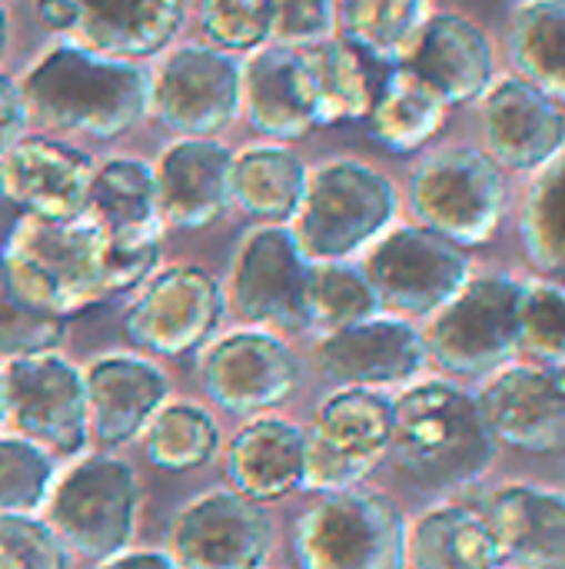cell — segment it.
Wrapping results in <instances>:
<instances>
[{
	"label": "cell",
	"instance_id": "cell-1",
	"mask_svg": "<svg viewBox=\"0 0 565 569\" xmlns=\"http://www.w3.org/2000/svg\"><path fill=\"white\" fill-rule=\"evenodd\" d=\"M390 453L403 477L450 493L493 470L500 440L476 393L450 380H426L393 400Z\"/></svg>",
	"mask_w": 565,
	"mask_h": 569
},
{
	"label": "cell",
	"instance_id": "cell-2",
	"mask_svg": "<svg viewBox=\"0 0 565 569\" xmlns=\"http://www.w3.org/2000/svg\"><path fill=\"white\" fill-rule=\"evenodd\" d=\"M20 93L43 123L100 140L120 137L150 110V80L137 63L77 43L43 53L27 70Z\"/></svg>",
	"mask_w": 565,
	"mask_h": 569
},
{
	"label": "cell",
	"instance_id": "cell-3",
	"mask_svg": "<svg viewBox=\"0 0 565 569\" xmlns=\"http://www.w3.org/2000/svg\"><path fill=\"white\" fill-rule=\"evenodd\" d=\"M396 210L390 177L360 160H333L306 177L293 240L310 263H336L376 243Z\"/></svg>",
	"mask_w": 565,
	"mask_h": 569
},
{
	"label": "cell",
	"instance_id": "cell-4",
	"mask_svg": "<svg viewBox=\"0 0 565 569\" xmlns=\"http://www.w3.org/2000/svg\"><path fill=\"white\" fill-rule=\"evenodd\" d=\"M526 280L513 273L470 277L466 287L433 313L426 357L450 377L490 380L519 357V303Z\"/></svg>",
	"mask_w": 565,
	"mask_h": 569
},
{
	"label": "cell",
	"instance_id": "cell-5",
	"mask_svg": "<svg viewBox=\"0 0 565 569\" xmlns=\"http://www.w3.org/2000/svg\"><path fill=\"white\" fill-rule=\"evenodd\" d=\"M503 167L480 147H443L423 157L410 177V210L420 227L473 250L490 243L506 217Z\"/></svg>",
	"mask_w": 565,
	"mask_h": 569
},
{
	"label": "cell",
	"instance_id": "cell-6",
	"mask_svg": "<svg viewBox=\"0 0 565 569\" xmlns=\"http://www.w3.org/2000/svg\"><path fill=\"white\" fill-rule=\"evenodd\" d=\"M406 517L373 490H340L313 503L293 527L300 569H406Z\"/></svg>",
	"mask_w": 565,
	"mask_h": 569
},
{
	"label": "cell",
	"instance_id": "cell-7",
	"mask_svg": "<svg viewBox=\"0 0 565 569\" xmlns=\"http://www.w3.org/2000/svg\"><path fill=\"white\" fill-rule=\"evenodd\" d=\"M393 400L346 387L323 400L303 430V487L340 493L363 483L390 453Z\"/></svg>",
	"mask_w": 565,
	"mask_h": 569
},
{
	"label": "cell",
	"instance_id": "cell-8",
	"mask_svg": "<svg viewBox=\"0 0 565 569\" xmlns=\"http://www.w3.org/2000/svg\"><path fill=\"white\" fill-rule=\"evenodd\" d=\"M87 217L103 233V293L133 290L150 277L160 253L153 170L140 160H110L93 173Z\"/></svg>",
	"mask_w": 565,
	"mask_h": 569
},
{
	"label": "cell",
	"instance_id": "cell-9",
	"mask_svg": "<svg viewBox=\"0 0 565 569\" xmlns=\"http://www.w3.org/2000/svg\"><path fill=\"white\" fill-rule=\"evenodd\" d=\"M363 273L380 300V310H393L400 317H433L443 310L473 277L470 250L450 243L446 237L406 223L386 230L366 263Z\"/></svg>",
	"mask_w": 565,
	"mask_h": 569
},
{
	"label": "cell",
	"instance_id": "cell-10",
	"mask_svg": "<svg viewBox=\"0 0 565 569\" xmlns=\"http://www.w3.org/2000/svg\"><path fill=\"white\" fill-rule=\"evenodd\" d=\"M140 510L137 477L113 457L77 463L53 490L50 527L67 550L90 563H107L123 553Z\"/></svg>",
	"mask_w": 565,
	"mask_h": 569
},
{
	"label": "cell",
	"instance_id": "cell-11",
	"mask_svg": "<svg viewBox=\"0 0 565 569\" xmlns=\"http://www.w3.org/2000/svg\"><path fill=\"white\" fill-rule=\"evenodd\" d=\"M3 390L7 417H13L27 440L60 457H73L87 447V383L70 360L57 357V350L10 360L3 370Z\"/></svg>",
	"mask_w": 565,
	"mask_h": 569
},
{
	"label": "cell",
	"instance_id": "cell-12",
	"mask_svg": "<svg viewBox=\"0 0 565 569\" xmlns=\"http://www.w3.org/2000/svg\"><path fill=\"white\" fill-rule=\"evenodd\" d=\"M3 257L30 270L67 317L103 300V233L80 213L73 220H43L20 217L7 237Z\"/></svg>",
	"mask_w": 565,
	"mask_h": 569
},
{
	"label": "cell",
	"instance_id": "cell-13",
	"mask_svg": "<svg viewBox=\"0 0 565 569\" xmlns=\"http://www.w3.org/2000/svg\"><path fill=\"white\" fill-rule=\"evenodd\" d=\"M223 290L200 267L157 273L123 317V333L153 357H186L200 350L223 320Z\"/></svg>",
	"mask_w": 565,
	"mask_h": 569
},
{
	"label": "cell",
	"instance_id": "cell-14",
	"mask_svg": "<svg viewBox=\"0 0 565 569\" xmlns=\"http://www.w3.org/2000/svg\"><path fill=\"white\" fill-rule=\"evenodd\" d=\"M306 277L310 260L293 240V230L266 223L253 230L230 270L233 313L256 327L306 330Z\"/></svg>",
	"mask_w": 565,
	"mask_h": 569
},
{
	"label": "cell",
	"instance_id": "cell-15",
	"mask_svg": "<svg viewBox=\"0 0 565 569\" xmlns=\"http://www.w3.org/2000/svg\"><path fill=\"white\" fill-rule=\"evenodd\" d=\"M240 63L216 47L173 50L150 83L157 120L183 137H213L240 110Z\"/></svg>",
	"mask_w": 565,
	"mask_h": 569
},
{
	"label": "cell",
	"instance_id": "cell-16",
	"mask_svg": "<svg viewBox=\"0 0 565 569\" xmlns=\"http://www.w3.org/2000/svg\"><path fill=\"white\" fill-rule=\"evenodd\" d=\"M500 440L529 457H565V370L509 363L476 393Z\"/></svg>",
	"mask_w": 565,
	"mask_h": 569
},
{
	"label": "cell",
	"instance_id": "cell-17",
	"mask_svg": "<svg viewBox=\"0 0 565 569\" xmlns=\"http://www.w3.org/2000/svg\"><path fill=\"white\" fill-rule=\"evenodd\" d=\"M170 543L183 569H260L273 547V523L260 503L213 490L180 510Z\"/></svg>",
	"mask_w": 565,
	"mask_h": 569
},
{
	"label": "cell",
	"instance_id": "cell-18",
	"mask_svg": "<svg viewBox=\"0 0 565 569\" xmlns=\"http://www.w3.org/2000/svg\"><path fill=\"white\" fill-rule=\"evenodd\" d=\"M486 153L516 173H536L565 150V110L559 100L509 73L496 77L480 100Z\"/></svg>",
	"mask_w": 565,
	"mask_h": 569
},
{
	"label": "cell",
	"instance_id": "cell-19",
	"mask_svg": "<svg viewBox=\"0 0 565 569\" xmlns=\"http://www.w3.org/2000/svg\"><path fill=\"white\" fill-rule=\"evenodd\" d=\"M200 380L216 407L230 413H260L296 393L300 360L280 337L243 330L206 350Z\"/></svg>",
	"mask_w": 565,
	"mask_h": 569
},
{
	"label": "cell",
	"instance_id": "cell-20",
	"mask_svg": "<svg viewBox=\"0 0 565 569\" xmlns=\"http://www.w3.org/2000/svg\"><path fill=\"white\" fill-rule=\"evenodd\" d=\"M320 370L343 387L376 390L416 380L430 357L423 333L403 317H370L346 330L326 333L316 347Z\"/></svg>",
	"mask_w": 565,
	"mask_h": 569
},
{
	"label": "cell",
	"instance_id": "cell-21",
	"mask_svg": "<svg viewBox=\"0 0 565 569\" xmlns=\"http://www.w3.org/2000/svg\"><path fill=\"white\" fill-rule=\"evenodd\" d=\"M93 163L73 147L30 137L0 157V197L27 217L73 220L87 213Z\"/></svg>",
	"mask_w": 565,
	"mask_h": 569
},
{
	"label": "cell",
	"instance_id": "cell-22",
	"mask_svg": "<svg viewBox=\"0 0 565 569\" xmlns=\"http://www.w3.org/2000/svg\"><path fill=\"white\" fill-rule=\"evenodd\" d=\"M450 107L480 103L496 80V50L480 23L463 13H430L406 60Z\"/></svg>",
	"mask_w": 565,
	"mask_h": 569
},
{
	"label": "cell",
	"instance_id": "cell-23",
	"mask_svg": "<svg viewBox=\"0 0 565 569\" xmlns=\"http://www.w3.org/2000/svg\"><path fill=\"white\" fill-rule=\"evenodd\" d=\"M233 153L210 137H186L170 147L157 170V213L180 230H203L230 207Z\"/></svg>",
	"mask_w": 565,
	"mask_h": 569
},
{
	"label": "cell",
	"instance_id": "cell-24",
	"mask_svg": "<svg viewBox=\"0 0 565 569\" xmlns=\"http://www.w3.org/2000/svg\"><path fill=\"white\" fill-rule=\"evenodd\" d=\"M486 523L516 569H565V493L543 483H506L490 497Z\"/></svg>",
	"mask_w": 565,
	"mask_h": 569
},
{
	"label": "cell",
	"instance_id": "cell-25",
	"mask_svg": "<svg viewBox=\"0 0 565 569\" xmlns=\"http://www.w3.org/2000/svg\"><path fill=\"white\" fill-rule=\"evenodd\" d=\"M83 383L90 407V437H97L103 447H120L143 433L170 390L160 367L123 353L90 363Z\"/></svg>",
	"mask_w": 565,
	"mask_h": 569
},
{
	"label": "cell",
	"instance_id": "cell-26",
	"mask_svg": "<svg viewBox=\"0 0 565 569\" xmlns=\"http://www.w3.org/2000/svg\"><path fill=\"white\" fill-rule=\"evenodd\" d=\"M80 47L103 57H150L163 50L183 23L186 0H70Z\"/></svg>",
	"mask_w": 565,
	"mask_h": 569
},
{
	"label": "cell",
	"instance_id": "cell-27",
	"mask_svg": "<svg viewBox=\"0 0 565 569\" xmlns=\"http://www.w3.org/2000/svg\"><path fill=\"white\" fill-rule=\"evenodd\" d=\"M226 483L253 503H276L303 487V430L266 417L243 427L226 450Z\"/></svg>",
	"mask_w": 565,
	"mask_h": 569
},
{
	"label": "cell",
	"instance_id": "cell-28",
	"mask_svg": "<svg viewBox=\"0 0 565 569\" xmlns=\"http://www.w3.org/2000/svg\"><path fill=\"white\" fill-rule=\"evenodd\" d=\"M240 100L246 103L253 130L270 140H300L313 130L303 67L293 47H270L253 53L243 67Z\"/></svg>",
	"mask_w": 565,
	"mask_h": 569
},
{
	"label": "cell",
	"instance_id": "cell-29",
	"mask_svg": "<svg viewBox=\"0 0 565 569\" xmlns=\"http://www.w3.org/2000/svg\"><path fill=\"white\" fill-rule=\"evenodd\" d=\"M450 110L453 107L410 63H400L390 67L373 93V107L366 113L370 137L390 153H416L446 127Z\"/></svg>",
	"mask_w": 565,
	"mask_h": 569
},
{
	"label": "cell",
	"instance_id": "cell-30",
	"mask_svg": "<svg viewBox=\"0 0 565 569\" xmlns=\"http://www.w3.org/2000/svg\"><path fill=\"white\" fill-rule=\"evenodd\" d=\"M410 569H500L503 553L483 513L446 503L416 520L406 537Z\"/></svg>",
	"mask_w": 565,
	"mask_h": 569
},
{
	"label": "cell",
	"instance_id": "cell-31",
	"mask_svg": "<svg viewBox=\"0 0 565 569\" xmlns=\"http://www.w3.org/2000/svg\"><path fill=\"white\" fill-rule=\"evenodd\" d=\"M67 310L17 260L0 257V357L50 353L67 337Z\"/></svg>",
	"mask_w": 565,
	"mask_h": 569
},
{
	"label": "cell",
	"instance_id": "cell-32",
	"mask_svg": "<svg viewBox=\"0 0 565 569\" xmlns=\"http://www.w3.org/2000/svg\"><path fill=\"white\" fill-rule=\"evenodd\" d=\"M306 177L310 173L293 150L276 143L246 147L233 153L230 163V203H236L253 220L283 223L296 217Z\"/></svg>",
	"mask_w": 565,
	"mask_h": 569
},
{
	"label": "cell",
	"instance_id": "cell-33",
	"mask_svg": "<svg viewBox=\"0 0 565 569\" xmlns=\"http://www.w3.org/2000/svg\"><path fill=\"white\" fill-rule=\"evenodd\" d=\"M313 127L360 120L373 107V83L363 57L343 40H323L300 53Z\"/></svg>",
	"mask_w": 565,
	"mask_h": 569
},
{
	"label": "cell",
	"instance_id": "cell-34",
	"mask_svg": "<svg viewBox=\"0 0 565 569\" xmlns=\"http://www.w3.org/2000/svg\"><path fill=\"white\" fill-rule=\"evenodd\" d=\"M426 0H336V27L363 60L400 67L410 60L423 23Z\"/></svg>",
	"mask_w": 565,
	"mask_h": 569
},
{
	"label": "cell",
	"instance_id": "cell-35",
	"mask_svg": "<svg viewBox=\"0 0 565 569\" xmlns=\"http://www.w3.org/2000/svg\"><path fill=\"white\" fill-rule=\"evenodd\" d=\"M506 47L516 77L565 103V0H519Z\"/></svg>",
	"mask_w": 565,
	"mask_h": 569
},
{
	"label": "cell",
	"instance_id": "cell-36",
	"mask_svg": "<svg viewBox=\"0 0 565 569\" xmlns=\"http://www.w3.org/2000/svg\"><path fill=\"white\" fill-rule=\"evenodd\" d=\"M519 243L539 280L565 287V150L533 173L519 210Z\"/></svg>",
	"mask_w": 565,
	"mask_h": 569
},
{
	"label": "cell",
	"instance_id": "cell-37",
	"mask_svg": "<svg viewBox=\"0 0 565 569\" xmlns=\"http://www.w3.org/2000/svg\"><path fill=\"white\" fill-rule=\"evenodd\" d=\"M380 317V300L363 270L336 263H310L306 277V330L336 333Z\"/></svg>",
	"mask_w": 565,
	"mask_h": 569
},
{
	"label": "cell",
	"instance_id": "cell-38",
	"mask_svg": "<svg viewBox=\"0 0 565 569\" xmlns=\"http://www.w3.org/2000/svg\"><path fill=\"white\" fill-rule=\"evenodd\" d=\"M220 433L206 410L193 403H170L153 413L143 437L147 460L163 473H190L216 453Z\"/></svg>",
	"mask_w": 565,
	"mask_h": 569
},
{
	"label": "cell",
	"instance_id": "cell-39",
	"mask_svg": "<svg viewBox=\"0 0 565 569\" xmlns=\"http://www.w3.org/2000/svg\"><path fill=\"white\" fill-rule=\"evenodd\" d=\"M519 353L565 370V287L526 280L519 303Z\"/></svg>",
	"mask_w": 565,
	"mask_h": 569
},
{
	"label": "cell",
	"instance_id": "cell-40",
	"mask_svg": "<svg viewBox=\"0 0 565 569\" xmlns=\"http://www.w3.org/2000/svg\"><path fill=\"white\" fill-rule=\"evenodd\" d=\"M53 483V457L23 437L0 440V513H33Z\"/></svg>",
	"mask_w": 565,
	"mask_h": 569
},
{
	"label": "cell",
	"instance_id": "cell-41",
	"mask_svg": "<svg viewBox=\"0 0 565 569\" xmlns=\"http://www.w3.org/2000/svg\"><path fill=\"white\" fill-rule=\"evenodd\" d=\"M0 569H67V547L30 513H0Z\"/></svg>",
	"mask_w": 565,
	"mask_h": 569
},
{
	"label": "cell",
	"instance_id": "cell-42",
	"mask_svg": "<svg viewBox=\"0 0 565 569\" xmlns=\"http://www.w3.org/2000/svg\"><path fill=\"white\" fill-rule=\"evenodd\" d=\"M200 23L216 47L250 50L270 37V0H200Z\"/></svg>",
	"mask_w": 565,
	"mask_h": 569
},
{
	"label": "cell",
	"instance_id": "cell-43",
	"mask_svg": "<svg viewBox=\"0 0 565 569\" xmlns=\"http://www.w3.org/2000/svg\"><path fill=\"white\" fill-rule=\"evenodd\" d=\"M336 30V0H270V37L280 47H316Z\"/></svg>",
	"mask_w": 565,
	"mask_h": 569
},
{
	"label": "cell",
	"instance_id": "cell-44",
	"mask_svg": "<svg viewBox=\"0 0 565 569\" xmlns=\"http://www.w3.org/2000/svg\"><path fill=\"white\" fill-rule=\"evenodd\" d=\"M23 120H27V103H23L20 83L0 73V157L20 140Z\"/></svg>",
	"mask_w": 565,
	"mask_h": 569
},
{
	"label": "cell",
	"instance_id": "cell-45",
	"mask_svg": "<svg viewBox=\"0 0 565 569\" xmlns=\"http://www.w3.org/2000/svg\"><path fill=\"white\" fill-rule=\"evenodd\" d=\"M103 569H183L173 557L163 553H127V557H113L107 560Z\"/></svg>",
	"mask_w": 565,
	"mask_h": 569
},
{
	"label": "cell",
	"instance_id": "cell-46",
	"mask_svg": "<svg viewBox=\"0 0 565 569\" xmlns=\"http://www.w3.org/2000/svg\"><path fill=\"white\" fill-rule=\"evenodd\" d=\"M37 17L50 27V30H73V3L70 0H40L37 3Z\"/></svg>",
	"mask_w": 565,
	"mask_h": 569
},
{
	"label": "cell",
	"instance_id": "cell-47",
	"mask_svg": "<svg viewBox=\"0 0 565 569\" xmlns=\"http://www.w3.org/2000/svg\"><path fill=\"white\" fill-rule=\"evenodd\" d=\"M3 47H7V13L0 7V53H3Z\"/></svg>",
	"mask_w": 565,
	"mask_h": 569
},
{
	"label": "cell",
	"instance_id": "cell-48",
	"mask_svg": "<svg viewBox=\"0 0 565 569\" xmlns=\"http://www.w3.org/2000/svg\"><path fill=\"white\" fill-rule=\"evenodd\" d=\"M7 417V390H3V370H0V423Z\"/></svg>",
	"mask_w": 565,
	"mask_h": 569
}]
</instances>
